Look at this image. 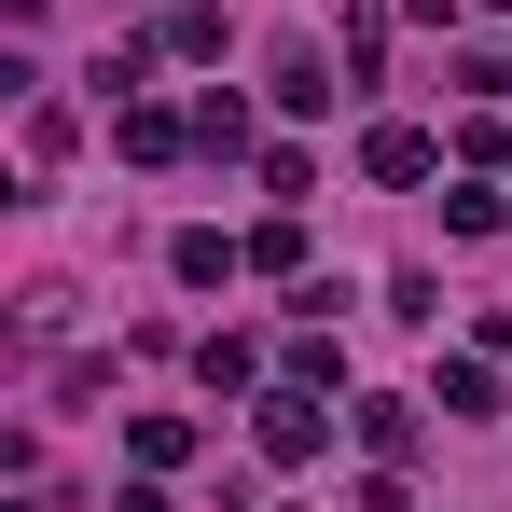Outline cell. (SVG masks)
<instances>
[{
    "instance_id": "11",
    "label": "cell",
    "mask_w": 512,
    "mask_h": 512,
    "mask_svg": "<svg viewBox=\"0 0 512 512\" xmlns=\"http://www.w3.org/2000/svg\"><path fill=\"white\" fill-rule=\"evenodd\" d=\"M443 236H512V194H499L485 167H471V180H443Z\"/></svg>"
},
{
    "instance_id": "10",
    "label": "cell",
    "mask_w": 512,
    "mask_h": 512,
    "mask_svg": "<svg viewBox=\"0 0 512 512\" xmlns=\"http://www.w3.org/2000/svg\"><path fill=\"white\" fill-rule=\"evenodd\" d=\"M346 429H360V457H416L429 402H388V388H360V402H346Z\"/></svg>"
},
{
    "instance_id": "4",
    "label": "cell",
    "mask_w": 512,
    "mask_h": 512,
    "mask_svg": "<svg viewBox=\"0 0 512 512\" xmlns=\"http://www.w3.org/2000/svg\"><path fill=\"white\" fill-rule=\"evenodd\" d=\"M167 277H180V291H236V277H250V236H222V222H180V236H167Z\"/></svg>"
},
{
    "instance_id": "17",
    "label": "cell",
    "mask_w": 512,
    "mask_h": 512,
    "mask_svg": "<svg viewBox=\"0 0 512 512\" xmlns=\"http://www.w3.org/2000/svg\"><path fill=\"white\" fill-rule=\"evenodd\" d=\"M457 153H471L485 180H512V125H499V111H471V125H457Z\"/></svg>"
},
{
    "instance_id": "22",
    "label": "cell",
    "mask_w": 512,
    "mask_h": 512,
    "mask_svg": "<svg viewBox=\"0 0 512 512\" xmlns=\"http://www.w3.org/2000/svg\"><path fill=\"white\" fill-rule=\"evenodd\" d=\"M0 14H42V0H0Z\"/></svg>"
},
{
    "instance_id": "2",
    "label": "cell",
    "mask_w": 512,
    "mask_h": 512,
    "mask_svg": "<svg viewBox=\"0 0 512 512\" xmlns=\"http://www.w3.org/2000/svg\"><path fill=\"white\" fill-rule=\"evenodd\" d=\"M360 180H374V194H429V180H443V139L402 125V111H374V125H360Z\"/></svg>"
},
{
    "instance_id": "13",
    "label": "cell",
    "mask_w": 512,
    "mask_h": 512,
    "mask_svg": "<svg viewBox=\"0 0 512 512\" xmlns=\"http://www.w3.org/2000/svg\"><path fill=\"white\" fill-rule=\"evenodd\" d=\"M250 180L277 194V208H305V194H319V153H305V139H263V153H250Z\"/></svg>"
},
{
    "instance_id": "23",
    "label": "cell",
    "mask_w": 512,
    "mask_h": 512,
    "mask_svg": "<svg viewBox=\"0 0 512 512\" xmlns=\"http://www.w3.org/2000/svg\"><path fill=\"white\" fill-rule=\"evenodd\" d=\"M277 512H291V499H277Z\"/></svg>"
},
{
    "instance_id": "21",
    "label": "cell",
    "mask_w": 512,
    "mask_h": 512,
    "mask_svg": "<svg viewBox=\"0 0 512 512\" xmlns=\"http://www.w3.org/2000/svg\"><path fill=\"white\" fill-rule=\"evenodd\" d=\"M485 346H499V360H512V305H499V319H485Z\"/></svg>"
},
{
    "instance_id": "15",
    "label": "cell",
    "mask_w": 512,
    "mask_h": 512,
    "mask_svg": "<svg viewBox=\"0 0 512 512\" xmlns=\"http://www.w3.org/2000/svg\"><path fill=\"white\" fill-rule=\"evenodd\" d=\"M125 457L139 471H194V416H125Z\"/></svg>"
},
{
    "instance_id": "5",
    "label": "cell",
    "mask_w": 512,
    "mask_h": 512,
    "mask_svg": "<svg viewBox=\"0 0 512 512\" xmlns=\"http://www.w3.org/2000/svg\"><path fill=\"white\" fill-rule=\"evenodd\" d=\"M263 97H277V111H333V56H319V42H305V28H291V42H277V56H263Z\"/></svg>"
},
{
    "instance_id": "8",
    "label": "cell",
    "mask_w": 512,
    "mask_h": 512,
    "mask_svg": "<svg viewBox=\"0 0 512 512\" xmlns=\"http://www.w3.org/2000/svg\"><path fill=\"white\" fill-rule=\"evenodd\" d=\"M194 153H208V167H250V153H263V125H250V97H236V84L194 97Z\"/></svg>"
},
{
    "instance_id": "14",
    "label": "cell",
    "mask_w": 512,
    "mask_h": 512,
    "mask_svg": "<svg viewBox=\"0 0 512 512\" xmlns=\"http://www.w3.org/2000/svg\"><path fill=\"white\" fill-rule=\"evenodd\" d=\"M250 277H305V208H263L250 222Z\"/></svg>"
},
{
    "instance_id": "18",
    "label": "cell",
    "mask_w": 512,
    "mask_h": 512,
    "mask_svg": "<svg viewBox=\"0 0 512 512\" xmlns=\"http://www.w3.org/2000/svg\"><path fill=\"white\" fill-rule=\"evenodd\" d=\"M457 84H471V97H512V42H471V56H457Z\"/></svg>"
},
{
    "instance_id": "7",
    "label": "cell",
    "mask_w": 512,
    "mask_h": 512,
    "mask_svg": "<svg viewBox=\"0 0 512 512\" xmlns=\"http://www.w3.org/2000/svg\"><path fill=\"white\" fill-rule=\"evenodd\" d=\"M153 42H167L180 70H222V42H236V14H222V0H167V14H153Z\"/></svg>"
},
{
    "instance_id": "20",
    "label": "cell",
    "mask_w": 512,
    "mask_h": 512,
    "mask_svg": "<svg viewBox=\"0 0 512 512\" xmlns=\"http://www.w3.org/2000/svg\"><path fill=\"white\" fill-rule=\"evenodd\" d=\"M111 512H167V471H139V485H125V499H111Z\"/></svg>"
},
{
    "instance_id": "24",
    "label": "cell",
    "mask_w": 512,
    "mask_h": 512,
    "mask_svg": "<svg viewBox=\"0 0 512 512\" xmlns=\"http://www.w3.org/2000/svg\"><path fill=\"white\" fill-rule=\"evenodd\" d=\"M499 14H512V0H499Z\"/></svg>"
},
{
    "instance_id": "12",
    "label": "cell",
    "mask_w": 512,
    "mask_h": 512,
    "mask_svg": "<svg viewBox=\"0 0 512 512\" xmlns=\"http://www.w3.org/2000/svg\"><path fill=\"white\" fill-rule=\"evenodd\" d=\"M291 388H319V402H360V388H346V346H333V319H305V333H291Z\"/></svg>"
},
{
    "instance_id": "1",
    "label": "cell",
    "mask_w": 512,
    "mask_h": 512,
    "mask_svg": "<svg viewBox=\"0 0 512 512\" xmlns=\"http://www.w3.org/2000/svg\"><path fill=\"white\" fill-rule=\"evenodd\" d=\"M250 443H263V457H277V471H319V457H333V443H346V416H333V402H319V388H291V374H277V388H263V402H250Z\"/></svg>"
},
{
    "instance_id": "3",
    "label": "cell",
    "mask_w": 512,
    "mask_h": 512,
    "mask_svg": "<svg viewBox=\"0 0 512 512\" xmlns=\"http://www.w3.org/2000/svg\"><path fill=\"white\" fill-rule=\"evenodd\" d=\"M111 153H125V167H180V153H194V111H167V97H125V111H111Z\"/></svg>"
},
{
    "instance_id": "19",
    "label": "cell",
    "mask_w": 512,
    "mask_h": 512,
    "mask_svg": "<svg viewBox=\"0 0 512 512\" xmlns=\"http://www.w3.org/2000/svg\"><path fill=\"white\" fill-rule=\"evenodd\" d=\"M360 512H416V485H402V457H374V471H360Z\"/></svg>"
},
{
    "instance_id": "16",
    "label": "cell",
    "mask_w": 512,
    "mask_h": 512,
    "mask_svg": "<svg viewBox=\"0 0 512 512\" xmlns=\"http://www.w3.org/2000/svg\"><path fill=\"white\" fill-rule=\"evenodd\" d=\"M360 84H388V0L346 14V97H360Z\"/></svg>"
},
{
    "instance_id": "6",
    "label": "cell",
    "mask_w": 512,
    "mask_h": 512,
    "mask_svg": "<svg viewBox=\"0 0 512 512\" xmlns=\"http://www.w3.org/2000/svg\"><path fill=\"white\" fill-rule=\"evenodd\" d=\"M499 346H457V360H443V374H429V416H499Z\"/></svg>"
},
{
    "instance_id": "9",
    "label": "cell",
    "mask_w": 512,
    "mask_h": 512,
    "mask_svg": "<svg viewBox=\"0 0 512 512\" xmlns=\"http://www.w3.org/2000/svg\"><path fill=\"white\" fill-rule=\"evenodd\" d=\"M194 388L208 402H263V346L250 333H194Z\"/></svg>"
}]
</instances>
